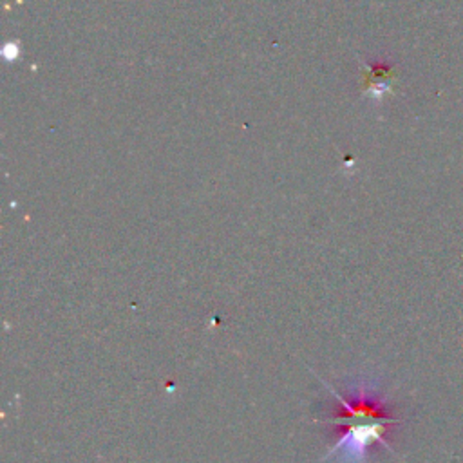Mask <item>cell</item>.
<instances>
[{
    "instance_id": "1",
    "label": "cell",
    "mask_w": 463,
    "mask_h": 463,
    "mask_svg": "<svg viewBox=\"0 0 463 463\" xmlns=\"http://www.w3.org/2000/svg\"><path fill=\"white\" fill-rule=\"evenodd\" d=\"M331 392L338 398L342 407V420H324L344 425L335 447L326 458L338 456L340 463H364L365 454L373 441L383 443V425L389 421L380 412V403L364 385L353 391V400H345L335 389Z\"/></svg>"
}]
</instances>
